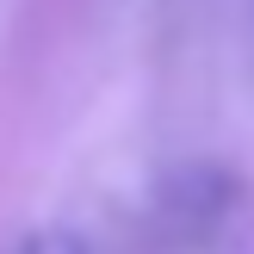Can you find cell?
I'll return each mask as SVG.
<instances>
[{
  "label": "cell",
  "instance_id": "obj_1",
  "mask_svg": "<svg viewBox=\"0 0 254 254\" xmlns=\"http://www.w3.org/2000/svg\"><path fill=\"white\" fill-rule=\"evenodd\" d=\"M19 254H87V242L74 230H37V236H25Z\"/></svg>",
  "mask_w": 254,
  "mask_h": 254
}]
</instances>
